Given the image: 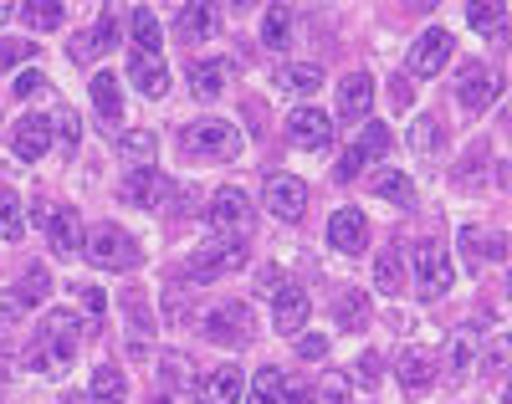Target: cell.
<instances>
[{"instance_id":"obj_22","label":"cell","mask_w":512,"mask_h":404,"mask_svg":"<svg viewBox=\"0 0 512 404\" xmlns=\"http://www.w3.org/2000/svg\"><path fill=\"white\" fill-rule=\"evenodd\" d=\"M292 26H297L292 6H272V11L262 16V41H267L272 52H287V47H292Z\"/></svg>"},{"instance_id":"obj_45","label":"cell","mask_w":512,"mask_h":404,"mask_svg":"<svg viewBox=\"0 0 512 404\" xmlns=\"http://www.w3.org/2000/svg\"><path fill=\"white\" fill-rule=\"evenodd\" d=\"M359 169H364V154H359V149H349L344 159H338V179H354Z\"/></svg>"},{"instance_id":"obj_9","label":"cell","mask_w":512,"mask_h":404,"mask_svg":"<svg viewBox=\"0 0 512 404\" xmlns=\"http://www.w3.org/2000/svg\"><path fill=\"white\" fill-rule=\"evenodd\" d=\"M36 220H41V231H47L57 256H77L82 251V220H77V210H36Z\"/></svg>"},{"instance_id":"obj_36","label":"cell","mask_w":512,"mask_h":404,"mask_svg":"<svg viewBox=\"0 0 512 404\" xmlns=\"http://www.w3.org/2000/svg\"><path fill=\"white\" fill-rule=\"evenodd\" d=\"M466 21H472V31L492 36L502 26V6H466Z\"/></svg>"},{"instance_id":"obj_24","label":"cell","mask_w":512,"mask_h":404,"mask_svg":"<svg viewBox=\"0 0 512 404\" xmlns=\"http://www.w3.org/2000/svg\"><path fill=\"white\" fill-rule=\"evenodd\" d=\"M113 41H118V21H113V16H103L93 36H82V41H72V57H77V62H88V57H103V52L113 47Z\"/></svg>"},{"instance_id":"obj_11","label":"cell","mask_w":512,"mask_h":404,"mask_svg":"<svg viewBox=\"0 0 512 404\" xmlns=\"http://www.w3.org/2000/svg\"><path fill=\"white\" fill-rule=\"evenodd\" d=\"M267 210L277 220H303L308 210V190H303V179H292V174H272L267 179Z\"/></svg>"},{"instance_id":"obj_2","label":"cell","mask_w":512,"mask_h":404,"mask_svg":"<svg viewBox=\"0 0 512 404\" xmlns=\"http://www.w3.org/2000/svg\"><path fill=\"white\" fill-rule=\"evenodd\" d=\"M251 256V246L241 236H216V241H205L195 256H190V277L195 282H210V277H226V272H241Z\"/></svg>"},{"instance_id":"obj_30","label":"cell","mask_w":512,"mask_h":404,"mask_svg":"<svg viewBox=\"0 0 512 404\" xmlns=\"http://www.w3.org/2000/svg\"><path fill=\"white\" fill-rule=\"evenodd\" d=\"M21 16H26L36 31H52V26H62V6H57V0H31V6H21Z\"/></svg>"},{"instance_id":"obj_25","label":"cell","mask_w":512,"mask_h":404,"mask_svg":"<svg viewBox=\"0 0 512 404\" xmlns=\"http://www.w3.org/2000/svg\"><path fill=\"white\" fill-rule=\"evenodd\" d=\"M374 195H384V200H390V205H415V190H410V179L400 174V169H379L374 174Z\"/></svg>"},{"instance_id":"obj_1","label":"cell","mask_w":512,"mask_h":404,"mask_svg":"<svg viewBox=\"0 0 512 404\" xmlns=\"http://www.w3.org/2000/svg\"><path fill=\"white\" fill-rule=\"evenodd\" d=\"M72 338H77V318H72V312H52V318H47V338L26 353L31 369H36V374H67V364H72Z\"/></svg>"},{"instance_id":"obj_38","label":"cell","mask_w":512,"mask_h":404,"mask_svg":"<svg viewBox=\"0 0 512 404\" xmlns=\"http://www.w3.org/2000/svg\"><path fill=\"white\" fill-rule=\"evenodd\" d=\"M16 297H21V302H41V297H47V272H41V266H31Z\"/></svg>"},{"instance_id":"obj_40","label":"cell","mask_w":512,"mask_h":404,"mask_svg":"<svg viewBox=\"0 0 512 404\" xmlns=\"http://www.w3.org/2000/svg\"><path fill=\"white\" fill-rule=\"evenodd\" d=\"M52 118H57V128H62L57 154H72V149H77V118H72V113H52Z\"/></svg>"},{"instance_id":"obj_27","label":"cell","mask_w":512,"mask_h":404,"mask_svg":"<svg viewBox=\"0 0 512 404\" xmlns=\"http://www.w3.org/2000/svg\"><path fill=\"white\" fill-rule=\"evenodd\" d=\"M374 277H379V292H400V287H405V261H400L395 246H390V251H379Z\"/></svg>"},{"instance_id":"obj_8","label":"cell","mask_w":512,"mask_h":404,"mask_svg":"<svg viewBox=\"0 0 512 404\" xmlns=\"http://www.w3.org/2000/svg\"><path fill=\"white\" fill-rule=\"evenodd\" d=\"M88 256H93V266H108V272L134 266V236H123L118 226H98L88 241Z\"/></svg>"},{"instance_id":"obj_17","label":"cell","mask_w":512,"mask_h":404,"mask_svg":"<svg viewBox=\"0 0 512 404\" xmlns=\"http://www.w3.org/2000/svg\"><path fill=\"white\" fill-rule=\"evenodd\" d=\"M241 394H246V379H241V369H231V364L200 379V404H236Z\"/></svg>"},{"instance_id":"obj_21","label":"cell","mask_w":512,"mask_h":404,"mask_svg":"<svg viewBox=\"0 0 512 404\" xmlns=\"http://www.w3.org/2000/svg\"><path fill=\"white\" fill-rule=\"evenodd\" d=\"M226 72H231V62H195V72H190V93H195L200 103L221 98V87H226Z\"/></svg>"},{"instance_id":"obj_43","label":"cell","mask_w":512,"mask_h":404,"mask_svg":"<svg viewBox=\"0 0 512 404\" xmlns=\"http://www.w3.org/2000/svg\"><path fill=\"white\" fill-rule=\"evenodd\" d=\"M26 57H31L26 41H6V47H0V67H16V62H26Z\"/></svg>"},{"instance_id":"obj_46","label":"cell","mask_w":512,"mask_h":404,"mask_svg":"<svg viewBox=\"0 0 512 404\" xmlns=\"http://www.w3.org/2000/svg\"><path fill=\"white\" fill-rule=\"evenodd\" d=\"M297 353H303V358H323V353H328V338H318V333H308L303 343H297Z\"/></svg>"},{"instance_id":"obj_28","label":"cell","mask_w":512,"mask_h":404,"mask_svg":"<svg viewBox=\"0 0 512 404\" xmlns=\"http://www.w3.org/2000/svg\"><path fill=\"white\" fill-rule=\"evenodd\" d=\"M282 374L277 369H256V384H251V394H246V404H282Z\"/></svg>"},{"instance_id":"obj_13","label":"cell","mask_w":512,"mask_h":404,"mask_svg":"<svg viewBox=\"0 0 512 404\" xmlns=\"http://www.w3.org/2000/svg\"><path fill=\"white\" fill-rule=\"evenodd\" d=\"M461 108L466 113H487L492 108V98H497V77L482 67V62H472V67H461Z\"/></svg>"},{"instance_id":"obj_19","label":"cell","mask_w":512,"mask_h":404,"mask_svg":"<svg viewBox=\"0 0 512 404\" xmlns=\"http://www.w3.org/2000/svg\"><path fill=\"white\" fill-rule=\"evenodd\" d=\"M93 103H98V123L103 128H118L123 98H118V77L113 72H93Z\"/></svg>"},{"instance_id":"obj_29","label":"cell","mask_w":512,"mask_h":404,"mask_svg":"<svg viewBox=\"0 0 512 404\" xmlns=\"http://www.w3.org/2000/svg\"><path fill=\"white\" fill-rule=\"evenodd\" d=\"M282 87H292V93H318V87H323V67H313V62L282 67Z\"/></svg>"},{"instance_id":"obj_5","label":"cell","mask_w":512,"mask_h":404,"mask_svg":"<svg viewBox=\"0 0 512 404\" xmlns=\"http://www.w3.org/2000/svg\"><path fill=\"white\" fill-rule=\"evenodd\" d=\"M205 220L216 236H246L251 231V200L241 190H216L205 205Z\"/></svg>"},{"instance_id":"obj_49","label":"cell","mask_w":512,"mask_h":404,"mask_svg":"<svg viewBox=\"0 0 512 404\" xmlns=\"http://www.w3.org/2000/svg\"><path fill=\"white\" fill-rule=\"evenodd\" d=\"M374 358H379V353H364V364H359V379H364V384H374V379H379V369H374Z\"/></svg>"},{"instance_id":"obj_6","label":"cell","mask_w":512,"mask_h":404,"mask_svg":"<svg viewBox=\"0 0 512 404\" xmlns=\"http://www.w3.org/2000/svg\"><path fill=\"white\" fill-rule=\"evenodd\" d=\"M451 52H456V36H451L446 26L420 31V41L410 47V72H415V77H436V72L451 62Z\"/></svg>"},{"instance_id":"obj_4","label":"cell","mask_w":512,"mask_h":404,"mask_svg":"<svg viewBox=\"0 0 512 404\" xmlns=\"http://www.w3.org/2000/svg\"><path fill=\"white\" fill-rule=\"evenodd\" d=\"M185 144H190V154H200V159H236V154H241V133H236L226 118H200V123L185 133Z\"/></svg>"},{"instance_id":"obj_10","label":"cell","mask_w":512,"mask_h":404,"mask_svg":"<svg viewBox=\"0 0 512 404\" xmlns=\"http://www.w3.org/2000/svg\"><path fill=\"white\" fill-rule=\"evenodd\" d=\"M287 128H292V139L303 149H313V154H323L333 144V113H323V108H297L287 118Z\"/></svg>"},{"instance_id":"obj_41","label":"cell","mask_w":512,"mask_h":404,"mask_svg":"<svg viewBox=\"0 0 512 404\" xmlns=\"http://www.w3.org/2000/svg\"><path fill=\"white\" fill-rule=\"evenodd\" d=\"M323 394H328L323 404H349V379H344V374H328V379H323Z\"/></svg>"},{"instance_id":"obj_39","label":"cell","mask_w":512,"mask_h":404,"mask_svg":"<svg viewBox=\"0 0 512 404\" xmlns=\"http://www.w3.org/2000/svg\"><path fill=\"white\" fill-rule=\"evenodd\" d=\"M466 374H472V348H466V343H451V379L461 384Z\"/></svg>"},{"instance_id":"obj_47","label":"cell","mask_w":512,"mask_h":404,"mask_svg":"<svg viewBox=\"0 0 512 404\" xmlns=\"http://www.w3.org/2000/svg\"><path fill=\"white\" fill-rule=\"evenodd\" d=\"M77 297H82V307H88V312H103V307H108V297H103L98 287H82Z\"/></svg>"},{"instance_id":"obj_12","label":"cell","mask_w":512,"mask_h":404,"mask_svg":"<svg viewBox=\"0 0 512 404\" xmlns=\"http://www.w3.org/2000/svg\"><path fill=\"white\" fill-rule=\"evenodd\" d=\"M328 241L344 251V256H359L364 246H369V220H364V210H354V205H344L333 220H328Z\"/></svg>"},{"instance_id":"obj_42","label":"cell","mask_w":512,"mask_h":404,"mask_svg":"<svg viewBox=\"0 0 512 404\" xmlns=\"http://www.w3.org/2000/svg\"><path fill=\"white\" fill-rule=\"evenodd\" d=\"M41 87H47V77H41V72H21L16 77V98H36Z\"/></svg>"},{"instance_id":"obj_50","label":"cell","mask_w":512,"mask_h":404,"mask_svg":"<svg viewBox=\"0 0 512 404\" xmlns=\"http://www.w3.org/2000/svg\"><path fill=\"white\" fill-rule=\"evenodd\" d=\"M11 21V6H0V26H6Z\"/></svg>"},{"instance_id":"obj_20","label":"cell","mask_w":512,"mask_h":404,"mask_svg":"<svg viewBox=\"0 0 512 404\" xmlns=\"http://www.w3.org/2000/svg\"><path fill=\"white\" fill-rule=\"evenodd\" d=\"M395 374H400V389H405V394H420L425 384H431V358H425L420 348H405V353L395 358Z\"/></svg>"},{"instance_id":"obj_15","label":"cell","mask_w":512,"mask_h":404,"mask_svg":"<svg viewBox=\"0 0 512 404\" xmlns=\"http://www.w3.org/2000/svg\"><path fill=\"white\" fill-rule=\"evenodd\" d=\"M308 323V292H297V287H282L277 292V312H272V328L282 338H297V328Z\"/></svg>"},{"instance_id":"obj_33","label":"cell","mask_w":512,"mask_h":404,"mask_svg":"<svg viewBox=\"0 0 512 404\" xmlns=\"http://www.w3.org/2000/svg\"><path fill=\"white\" fill-rule=\"evenodd\" d=\"M364 159H379V154H390V128L384 123H369L364 133H359V144H354Z\"/></svg>"},{"instance_id":"obj_26","label":"cell","mask_w":512,"mask_h":404,"mask_svg":"<svg viewBox=\"0 0 512 404\" xmlns=\"http://www.w3.org/2000/svg\"><path fill=\"white\" fill-rule=\"evenodd\" d=\"M159 47H164L159 21H154V11H149V6H139V11H134V52H144V57H159Z\"/></svg>"},{"instance_id":"obj_52","label":"cell","mask_w":512,"mask_h":404,"mask_svg":"<svg viewBox=\"0 0 512 404\" xmlns=\"http://www.w3.org/2000/svg\"><path fill=\"white\" fill-rule=\"evenodd\" d=\"M507 404H512V384H507Z\"/></svg>"},{"instance_id":"obj_44","label":"cell","mask_w":512,"mask_h":404,"mask_svg":"<svg viewBox=\"0 0 512 404\" xmlns=\"http://www.w3.org/2000/svg\"><path fill=\"white\" fill-rule=\"evenodd\" d=\"M410 144L415 149H436V123H415L410 128Z\"/></svg>"},{"instance_id":"obj_16","label":"cell","mask_w":512,"mask_h":404,"mask_svg":"<svg viewBox=\"0 0 512 404\" xmlns=\"http://www.w3.org/2000/svg\"><path fill=\"white\" fill-rule=\"evenodd\" d=\"M369 103H374V77H369V72H354L344 87H338V118L359 123V118L369 113Z\"/></svg>"},{"instance_id":"obj_18","label":"cell","mask_w":512,"mask_h":404,"mask_svg":"<svg viewBox=\"0 0 512 404\" xmlns=\"http://www.w3.org/2000/svg\"><path fill=\"white\" fill-rule=\"evenodd\" d=\"M134 87L144 98H164L169 93V72H164V57H144V52H134Z\"/></svg>"},{"instance_id":"obj_35","label":"cell","mask_w":512,"mask_h":404,"mask_svg":"<svg viewBox=\"0 0 512 404\" xmlns=\"http://www.w3.org/2000/svg\"><path fill=\"white\" fill-rule=\"evenodd\" d=\"M0 236L6 241L21 236V195H0Z\"/></svg>"},{"instance_id":"obj_3","label":"cell","mask_w":512,"mask_h":404,"mask_svg":"<svg viewBox=\"0 0 512 404\" xmlns=\"http://www.w3.org/2000/svg\"><path fill=\"white\" fill-rule=\"evenodd\" d=\"M415 277H420V297H425V302L446 297V292H451V282H456L451 251H446L441 241H425V246L415 251Z\"/></svg>"},{"instance_id":"obj_48","label":"cell","mask_w":512,"mask_h":404,"mask_svg":"<svg viewBox=\"0 0 512 404\" xmlns=\"http://www.w3.org/2000/svg\"><path fill=\"white\" fill-rule=\"evenodd\" d=\"M282 404H313V394L297 389V384H287V389H282Z\"/></svg>"},{"instance_id":"obj_31","label":"cell","mask_w":512,"mask_h":404,"mask_svg":"<svg viewBox=\"0 0 512 404\" xmlns=\"http://www.w3.org/2000/svg\"><path fill=\"white\" fill-rule=\"evenodd\" d=\"M123 399V374L118 369H98L93 374V404H118Z\"/></svg>"},{"instance_id":"obj_51","label":"cell","mask_w":512,"mask_h":404,"mask_svg":"<svg viewBox=\"0 0 512 404\" xmlns=\"http://www.w3.org/2000/svg\"><path fill=\"white\" fill-rule=\"evenodd\" d=\"M67 404H88V399H82V394H67Z\"/></svg>"},{"instance_id":"obj_37","label":"cell","mask_w":512,"mask_h":404,"mask_svg":"<svg viewBox=\"0 0 512 404\" xmlns=\"http://www.w3.org/2000/svg\"><path fill=\"white\" fill-rule=\"evenodd\" d=\"M364 323H369V302H364L359 292H349V297H344V328H349V333H359Z\"/></svg>"},{"instance_id":"obj_32","label":"cell","mask_w":512,"mask_h":404,"mask_svg":"<svg viewBox=\"0 0 512 404\" xmlns=\"http://www.w3.org/2000/svg\"><path fill=\"white\" fill-rule=\"evenodd\" d=\"M180 26H185V36H210V31H216V11H210V6H185L180 11Z\"/></svg>"},{"instance_id":"obj_7","label":"cell","mask_w":512,"mask_h":404,"mask_svg":"<svg viewBox=\"0 0 512 404\" xmlns=\"http://www.w3.org/2000/svg\"><path fill=\"white\" fill-rule=\"evenodd\" d=\"M11 149H16L26 164H36L41 154H52V118H47V113H26V118L11 128Z\"/></svg>"},{"instance_id":"obj_23","label":"cell","mask_w":512,"mask_h":404,"mask_svg":"<svg viewBox=\"0 0 512 404\" xmlns=\"http://www.w3.org/2000/svg\"><path fill=\"white\" fill-rule=\"evenodd\" d=\"M205 338H216V343H241V338H246V307H226V312H210V323H205Z\"/></svg>"},{"instance_id":"obj_14","label":"cell","mask_w":512,"mask_h":404,"mask_svg":"<svg viewBox=\"0 0 512 404\" xmlns=\"http://www.w3.org/2000/svg\"><path fill=\"white\" fill-rule=\"evenodd\" d=\"M164 195H169V179L154 174V169H134V174H128V185H123V200L139 205V210H159Z\"/></svg>"},{"instance_id":"obj_34","label":"cell","mask_w":512,"mask_h":404,"mask_svg":"<svg viewBox=\"0 0 512 404\" xmlns=\"http://www.w3.org/2000/svg\"><path fill=\"white\" fill-rule=\"evenodd\" d=\"M118 154H123L128 164H144V159L154 154V133H123V139H118Z\"/></svg>"}]
</instances>
